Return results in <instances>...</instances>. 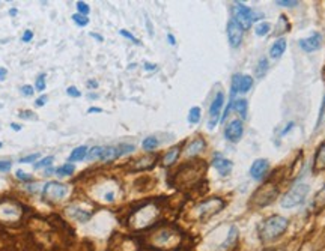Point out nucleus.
Instances as JSON below:
<instances>
[{
  "mask_svg": "<svg viewBox=\"0 0 325 251\" xmlns=\"http://www.w3.org/2000/svg\"><path fill=\"white\" fill-rule=\"evenodd\" d=\"M223 104H224V93L223 92H218L209 107V116L212 118L211 124H209V128H214L215 122L218 121V116H220V112L223 109Z\"/></svg>",
  "mask_w": 325,
  "mask_h": 251,
  "instance_id": "obj_12",
  "label": "nucleus"
},
{
  "mask_svg": "<svg viewBox=\"0 0 325 251\" xmlns=\"http://www.w3.org/2000/svg\"><path fill=\"white\" fill-rule=\"evenodd\" d=\"M70 191V187L65 185V184H60V182H48L45 187H44V191H42V196L45 200L48 202H60L67 197Z\"/></svg>",
  "mask_w": 325,
  "mask_h": 251,
  "instance_id": "obj_7",
  "label": "nucleus"
},
{
  "mask_svg": "<svg viewBox=\"0 0 325 251\" xmlns=\"http://www.w3.org/2000/svg\"><path fill=\"white\" fill-rule=\"evenodd\" d=\"M157 66L155 65H151V63H145V69H148V71H154Z\"/></svg>",
  "mask_w": 325,
  "mask_h": 251,
  "instance_id": "obj_50",
  "label": "nucleus"
},
{
  "mask_svg": "<svg viewBox=\"0 0 325 251\" xmlns=\"http://www.w3.org/2000/svg\"><path fill=\"white\" fill-rule=\"evenodd\" d=\"M270 30H271L270 23H261V24H257L254 27V32H256L257 37H265L267 33H270Z\"/></svg>",
  "mask_w": 325,
  "mask_h": 251,
  "instance_id": "obj_31",
  "label": "nucleus"
},
{
  "mask_svg": "<svg viewBox=\"0 0 325 251\" xmlns=\"http://www.w3.org/2000/svg\"><path fill=\"white\" fill-rule=\"evenodd\" d=\"M70 215L77 220V221H81V223H86L89 218H90V212H86V210H81L80 208H73V209L68 210Z\"/></svg>",
  "mask_w": 325,
  "mask_h": 251,
  "instance_id": "obj_27",
  "label": "nucleus"
},
{
  "mask_svg": "<svg viewBox=\"0 0 325 251\" xmlns=\"http://www.w3.org/2000/svg\"><path fill=\"white\" fill-rule=\"evenodd\" d=\"M289 226V221L284 218V217H280V215H273L270 218H267L261 227H259V238L262 242H271V241H276L277 238H280L286 232Z\"/></svg>",
  "mask_w": 325,
  "mask_h": 251,
  "instance_id": "obj_1",
  "label": "nucleus"
},
{
  "mask_svg": "<svg viewBox=\"0 0 325 251\" xmlns=\"http://www.w3.org/2000/svg\"><path fill=\"white\" fill-rule=\"evenodd\" d=\"M201 121V107H191L188 112V122L190 124H199Z\"/></svg>",
  "mask_w": 325,
  "mask_h": 251,
  "instance_id": "obj_30",
  "label": "nucleus"
},
{
  "mask_svg": "<svg viewBox=\"0 0 325 251\" xmlns=\"http://www.w3.org/2000/svg\"><path fill=\"white\" fill-rule=\"evenodd\" d=\"M90 37H92V38H96V41H100V42L104 41V38H103L101 35H98V33H93V32H92V33H90Z\"/></svg>",
  "mask_w": 325,
  "mask_h": 251,
  "instance_id": "obj_49",
  "label": "nucleus"
},
{
  "mask_svg": "<svg viewBox=\"0 0 325 251\" xmlns=\"http://www.w3.org/2000/svg\"><path fill=\"white\" fill-rule=\"evenodd\" d=\"M237 238H238V229H237L235 226H232L231 230H229V233H228L226 241H224V242L221 244V247H220V251L226 250V248H229L231 245H234V242L237 241Z\"/></svg>",
  "mask_w": 325,
  "mask_h": 251,
  "instance_id": "obj_23",
  "label": "nucleus"
},
{
  "mask_svg": "<svg viewBox=\"0 0 325 251\" xmlns=\"http://www.w3.org/2000/svg\"><path fill=\"white\" fill-rule=\"evenodd\" d=\"M322 209H325V184L322 185V188L316 193V196L313 199V210L321 212Z\"/></svg>",
  "mask_w": 325,
  "mask_h": 251,
  "instance_id": "obj_22",
  "label": "nucleus"
},
{
  "mask_svg": "<svg viewBox=\"0 0 325 251\" xmlns=\"http://www.w3.org/2000/svg\"><path fill=\"white\" fill-rule=\"evenodd\" d=\"M234 21L243 29V30H247V29H250L251 27V23L256 20V17L253 15V11L248 8V6H245L243 3H240V2H237V5L234 6Z\"/></svg>",
  "mask_w": 325,
  "mask_h": 251,
  "instance_id": "obj_6",
  "label": "nucleus"
},
{
  "mask_svg": "<svg viewBox=\"0 0 325 251\" xmlns=\"http://www.w3.org/2000/svg\"><path fill=\"white\" fill-rule=\"evenodd\" d=\"M11 167H12V163H11V161H0V171H2V173L9 171Z\"/></svg>",
  "mask_w": 325,
  "mask_h": 251,
  "instance_id": "obj_44",
  "label": "nucleus"
},
{
  "mask_svg": "<svg viewBox=\"0 0 325 251\" xmlns=\"http://www.w3.org/2000/svg\"><path fill=\"white\" fill-rule=\"evenodd\" d=\"M45 102H47V96H44V95H42V96H40V98H38V101H37L35 104H37L38 107H42Z\"/></svg>",
  "mask_w": 325,
  "mask_h": 251,
  "instance_id": "obj_46",
  "label": "nucleus"
},
{
  "mask_svg": "<svg viewBox=\"0 0 325 251\" xmlns=\"http://www.w3.org/2000/svg\"><path fill=\"white\" fill-rule=\"evenodd\" d=\"M142 146H143L145 151H154V149L158 146V138L154 137V135H149V137H146V138L143 140Z\"/></svg>",
  "mask_w": 325,
  "mask_h": 251,
  "instance_id": "obj_29",
  "label": "nucleus"
},
{
  "mask_svg": "<svg viewBox=\"0 0 325 251\" xmlns=\"http://www.w3.org/2000/svg\"><path fill=\"white\" fill-rule=\"evenodd\" d=\"M11 128H12L14 131H21V126L15 125V124H11Z\"/></svg>",
  "mask_w": 325,
  "mask_h": 251,
  "instance_id": "obj_55",
  "label": "nucleus"
},
{
  "mask_svg": "<svg viewBox=\"0 0 325 251\" xmlns=\"http://www.w3.org/2000/svg\"><path fill=\"white\" fill-rule=\"evenodd\" d=\"M167 40H169V42H170L172 45H175V44H176V41H175V37H173L172 33H169V35H167Z\"/></svg>",
  "mask_w": 325,
  "mask_h": 251,
  "instance_id": "obj_51",
  "label": "nucleus"
},
{
  "mask_svg": "<svg viewBox=\"0 0 325 251\" xmlns=\"http://www.w3.org/2000/svg\"><path fill=\"white\" fill-rule=\"evenodd\" d=\"M310 191V187L304 182L294 185L282 199V208L284 209H290V208H297L301 203H304V200L307 199Z\"/></svg>",
  "mask_w": 325,
  "mask_h": 251,
  "instance_id": "obj_4",
  "label": "nucleus"
},
{
  "mask_svg": "<svg viewBox=\"0 0 325 251\" xmlns=\"http://www.w3.org/2000/svg\"><path fill=\"white\" fill-rule=\"evenodd\" d=\"M35 87H37V90H40V92H42V90L45 89V74H40V76L37 77Z\"/></svg>",
  "mask_w": 325,
  "mask_h": 251,
  "instance_id": "obj_37",
  "label": "nucleus"
},
{
  "mask_svg": "<svg viewBox=\"0 0 325 251\" xmlns=\"http://www.w3.org/2000/svg\"><path fill=\"white\" fill-rule=\"evenodd\" d=\"M6 76H8V71H6V68L0 66V80H5V79H6Z\"/></svg>",
  "mask_w": 325,
  "mask_h": 251,
  "instance_id": "obj_47",
  "label": "nucleus"
},
{
  "mask_svg": "<svg viewBox=\"0 0 325 251\" xmlns=\"http://www.w3.org/2000/svg\"><path fill=\"white\" fill-rule=\"evenodd\" d=\"M224 200L223 199H220V197H211V199H208V200H205L202 202L199 206H198V217H199V220L201 221H208L211 217H214V215H217L220 210L224 208Z\"/></svg>",
  "mask_w": 325,
  "mask_h": 251,
  "instance_id": "obj_5",
  "label": "nucleus"
},
{
  "mask_svg": "<svg viewBox=\"0 0 325 251\" xmlns=\"http://www.w3.org/2000/svg\"><path fill=\"white\" fill-rule=\"evenodd\" d=\"M53 171H54L53 168H45V170H44V174H45V176H50V174H53Z\"/></svg>",
  "mask_w": 325,
  "mask_h": 251,
  "instance_id": "obj_53",
  "label": "nucleus"
},
{
  "mask_svg": "<svg viewBox=\"0 0 325 251\" xmlns=\"http://www.w3.org/2000/svg\"><path fill=\"white\" fill-rule=\"evenodd\" d=\"M87 84L90 86V89H95V87H98V83H96L95 80H89V82H87Z\"/></svg>",
  "mask_w": 325,
  "mask_h": 251,
  "instance_id": "obj_52",
  "label": "nucleus"
},
{
  "mask_svg": "<svg viewBox=\"0 0 325 251\" xmlns=\"http://www.w3.org/2000/svg\"><path fill=\"white\" fill-rule=\"evenodd\" d=\"M268 66H270V65H268V59H267V57H261L259 62H257V65H256V68H254L256 77H257V79H262V77L267 74Z\"/></svg>",
  "mask_w": 325,
  "mask_h": 251,
  "instance_id": "obj_25",
  "label": "nucleus"
},
{
  "mask_svg": "<svg viewBox=\"0 0 325 251\" xmlns=\"http://www.w3.org/2000/svg\"><path fill=\"white\" fill-rule=\"evenodd\" d=\"M134 151V145H119V146H107L103 148L101 152V161H113L125 154H129Z\"/></svg>",
  "mask_w": 325,
  "mask_h": 251,
  "instance_id": "obj_8",
  "label": "nucleus"
},
{
  "mask_svg": "<svg viewBox=\"0 0 325 251\" xmlns=\"http://www.w3.org/2000/svg\"><path fill=\"white\" fill-rule=\"evenodd\" d=\"M279 6H286V8H295V6H298V3L300 2H297V0H277L276 2Z\"/></svg>",
  "mask_w": 325,
  "mask_h": 251,
  "instance_id": "obj_38",
  "label": "nucleus"
},
{
  "mask_svg": "<svg viewBox=\"0 0 325 251\" xmlns=\"http://www.w3.org/2000/svg\"><path fill=\"white\" fill-rule=\"evenodd\" d=\"M0 148H2V141H0Z\"/></svg>",
  "mask_w": 325,
  "mask_h": 251,
  "instance_id": "obj_57",
  "label": "nucleus"
},
{
  "mask_svg": "<svg viewBox=\"0 0 325 251\" xmlns=\"http://www.w3.org/2000/svg\"><path fill=\"white\" fill-rule=\"evenodd\" d=\"M67 93H68L70 96H73V98H80L81 96V92L77 87H74V86L68 87V89H67Z\"/></svg>",
  "mask_w": 325,
  "mask_h": 251,
  "instance_id": "obj_41",
  "label": "nucleus"
},
{
  "mask_svg": "<svg viewBox=\"0 0 325 251\" xmlns=\"http://www.w3.org/2000/svg\"><path fill=\"white\" fill-rule=\"evenodd\" d=\"M15 176H17L18 179H21V181H32V174H27V173H24L23 170H18V171L15 173Z\"/></svg>",
  "mask_w": 325,
  "mask_h": 251,
  "instance_id": "obj_42",
  "label": "nucleus"
},
{
  "mask_svg": "<svg viewBox=\"0 0 325 251\" xmlns=\"http://www.w3.org/2000/svg\"><path fill=\"white\" fill-rule=\"evenodd\" d=\"M53 160H54V158H53L51 155H50V157H45V158H42L41 161H37V163H35V166H34V168H35V170H40V168L42 167H48V166L53 163Z\"/></svg>",
  "mask_w": 325,
  "mask_h": 251,
  "instance_id": "obj_34",
  "label": "nucleus"
},
{
  "mask_svg": "<svg viewBox=\"0 0 325 251\" xmlns=\"http://www.w3.org/2000/svg\"><path fill=\"white\" fill-rule=\"evenodd\" d=\"M155 160L152 157H145V158H139L136 163L131 164L133 170H148V168L154 167Z\"/></svg>",
  "mask_w": 325,
  "mask_h": 251,
  "instance_id": "obj_20",
  "label": "nucleus"
},
{
  "mask_svg": "<svg viewBox=\"0 0 325 251\" xmlns=\"http://www.w3.org/2000/svg\"><path fill=\"white\" fill-rule=\"evenodd\" d=\"M243 29H241L234 20H231V21L228 23V38H229L231 47H234V48L240 47V44L243 42Z\"/></svg>",
  "mask_w": 325,
  "mask_h": 251,
  "instance_id": "obj_11",
  "label": "nucleus"
},
{
  "mask_svg": "<svg viewBox=\"0 0 325 251\" xmlns=\"http://www.w3.org/2000/svg\"><path fill=\"white\" fill-rule=\"evenodd\" d=\"M21 93H23L24 96H32V95L35 93V89H34V86H30V84H24V86L21 87Z\"/></svg>",
  "mask_w": 325,
  "mask_h": 251,
  "instance_id": "obj_39",
  "label": "nucleus"
},
{
  "mask_svg": "<svg viewBox=\"0 0 325 251\" xmlns=\"http://www.w3.org/2000/svg\"><path fill=\"white\" fill-rule=\"evenodd\" d=\"M292 126H294V122H290V124H289V125L286 126V128H284L283 129V132H282V134H286V132H287V131H289V129H292Z\"/></svg>",
  "mask_w": 325,
  "mask_h": 251,
  "instance_id": "obj_54",
  "label": "nucleus"
},
{
  "mask_svg": "<svg viewBox=\"0 0 325 251\" xmlns=\"http://www.w3.org/2000/svg\"><path fill=\"white\" fill-rule=\"evenodd\" d=\"M175 236L173 230H161L157 236H155V244L157 245H166L172 241V238Z\"/></svg>",
  "mask_w": 325,
  "mask_h": 251,
  "instance_id": "obj_24",
  "label": "nucleus"
},
{
  "mask_svg": "<svg viewBox=\"0 0 325 251\" xmlns=\"http://www.w3.org/2000/svg\"><path fill=\"white\" fill-rule=\"evenodd\" d=\"M243 132L244 126L243 122H241L240 119H235V121L229 122V124L226 125V128H224V137H226V140H229V141H232V143L240 141L241 137H243Z\"/></svg>",
  "mask_w": 325,
  "mask_h": 251,
  "instance_id": "obj_10",
  "label": "nucleus"
},
{
  "mask_svg": "<svg viewBox=\"0 0 325 251\" xmlns=\"http://www.w3.org/2000/svg\"><path fill=\"white\" fill-rule=\"evenodd\" d=\"M206 170V164L203 161H191L184 164L182 167H179V170L175 173L173 182L178 184L181 188L182 187H188L196 184L198 181H201Z\"/></svg>",
  "mask_w": 325,
  "mask_h": 251,
  "instance_id": "obj_2",
  "label": "nucleus"
},
{
  "mask_svg": "<svg viewBox=\"0 0 325 251\" xmlns=\"http://www.w3.org/2000/svg\"><path fill=\"white\" fill-rule=\"evenodd\" d=\"M101 152H103V146H95V148H92L89 152H87V160H90V161H95V160H100L101 158Z\"/></svg>",
  "mask_w": 325,
  "mask_h": 251,
  "instance_id": "obj_32",
  "label": "nucleus"
},
{
  "mask_svg": "<svg viewBox=\"0 0 325 251\" xmlns=\"http://www.w3.org/2000/svg\"><path fill=\"white\" fill-rule=\"evenodd\" d=\"M284 51H286V41L284 40H277L270 48V56L273 59H279V57L283 56Z\"/></svg>",
  "mask_w": 325,
  "mask_h": 251,
  "instance_id": "obj_19",
  "label": "nucleus"
},
{
  "mask_svg": "<svg viewBox=\"0 0 325 251\" xmlns=\"http://www.w3.org/2000/svg\"><path fill=\"white\" fill-rule=\"evenodd\" d=\"M76 8H77L79 14H80V15H84V17H87V14L90 12L89 5H87V3H84V2H77V3H76Z\"/></svg>",
  "mask_w": 325,
  "mask_h": 251,
  "instance_id": "obj_36",
  "label": "nucleus"
},
{
  "mask_svg": "<svg viewBox=\"0 0 325 251\" xmlns=\"http://www.w3.org/2000/svg\"><path fill=\"white\" fill-rule=\"evenodd\" d=\"M87 146H79L76 148L71 154H70V158H68V163H77V161H81L87 157Z\"/></svg>",
  "mask_w": 325,
  "mask_h": 251,
  "instance_id": "obj_21",
  "label": "nucleus"
},
{
  "mask_svg": "<svg viewBox=\"0 0 325 251\" xmlns=\"http://www.w3.org/2000/svg\"><path fill=\"white\" fill-rule=\"evenodd\" d=\"M268 168H270V163H268L267 160H264V158H259V160H256V161L251 164V167H250V174H251L253 179L261 181V179L268 173Z\"/></svg>",
  "mask_w": 325,
  "mask_h": 251,
  "instance_id": "obj_14",
  "label": "nucleus"
},
{
  "mask_svg": "<svg viewBox=\"0 0 325 251\" xmlns=\"http://www.w3.org/2000/svg\"><path fill=\"white\" fill-rule=\"evenodd\" d=\"M279 191H280V188H279V185L276 182H265V184H262L253 193V196L250 199V206H254V208L261 209V208H265V206L271 205L277 199Z\"/></svg>",
  "mask_w": 325,
  "mask_h": 251,
  "instance_id": "obj_3",
  "label": "nucleus"
},
{
  "mask_svg": "<svg viewBox=\"0 0 325 251\" xmlns=\"http://www.w3.org/2000/svg\"><path fill=\"white\" fill-rule=\"evenodd\" d=\"M32 38H34V32H32V30H24V33H23V37H21L23 42H29Z\"/></svg>",
  "mask_w": 325,
  "mask_h": 251,
  "instance_id": "obj_45",
  "label": "nucleus"
},
{
  "mask_svg": "<svg viewBox=\"0 0 325 251\" xmlns=\"http://www.w3.org/2000/svg\"><path fill=\"white\" fill-rule=\"evenodd\" d=\"M212 166L217 168V171L221 174V176H229L231 171H232V161H229L228 158H224L221 154H214V158H212Z\"/></svg>",
  "mask_w": 325,
  "mask_h": 251,
  "instance_id": "obj_13",
  "label": "nucleus"
},
{
  "mask_svg": "<svg viewBox=\"0 0 325 251\" xmlns=\"http://www.w3.org/2000/svg\"><path fill=\"white\" fill-rule=\"evenodd\" d=\"M101 112H103V109H100V107H90L87 110V113H101Z\"/></svg>",
  "mask_w": 325,
  "mask_h": 251,
  "instance_id": "obj_48",
  "label": "nucleus"
},
{
  "mask_svg": "<svg viewBox=\"0 0 325 251\" xmlns=\"http://www.w3.org/2000/svg\"><path fill=\"white\" fill-rule=\"evenodd\" d=\"M203 148H205V140L201 138V137H198V138H194V140L187 146L185 152H187L188 157H194V155H198L199 152H202Z\"/></svg>",
  "mask_w": 325,
  "mask_h": 251,
  "instance_id": "obj_17",
  "label": "nucleus"
},
{
  "mask_svg": "<svg viewBox=\"0 0 325 251\" xmlns=\"http://www.w3.org/2000/svg\"><path fill=\"white\" fill-rule=\"evenodd\" d=\"M179 154H181V148H179V146L172 148V149H170V151L162 157V166L169 167V166L175 164V163H176V160H178V157H179Z\"/></svg>",
  "mask_w": 325,
  "mask_h": 251,
  "instance_id": "obj_18",
  "label": "nucleus"
},
{
  "mask_svg": "<svg viewBox=\"0 0 325 251\" xmlns=\"http://www.w3.org/2000/svg\"><path fill=\"white\" fill-rule=\"evenodd\" d=\"M234 109H235V112H237L243 119L247 118V109H248V102H247V99H244V98H241V99H237V101L234 102Z\"/></svg>",
  "mask_w": 325,
  "mask_h": 251,
  "instance_id": "obj_28",
  "label": "nucleus"
},
{
  "mask_svg": "<svg viewBox=\"0 0 325 251\" xmlns=\"http://www.w3.org/2000/svg\"><path fill=\"white\" fill-rule=\"evenodd\" d=\"M74 164L73 163H67V164H63V166H60V167H57L54 170V174L57 176V177H67V176H71L73 173H74Z\"/></svg>",
  "mask_w": 325,
  "mask_h": 251,
  "instance_id": "obj_26",
  "label": "nucleus"
},
{
  "mask_svg": "<svg viewBox=\"0 0 325 251\" xmlns=\"http://www.w3.org/2000/svg\"><path fill=\"white\" fill-rule=\"evenodd\" d=\"M119 33H121L122 37H125L126 40H129L131 42H134V44H137V45H140V41L133 35V33H129L128 30H119Z\"/></svg>",
  "mask_w": 325,
  "mask_h": 251,
  "instance_id": "obj_40",
  "label": "nucleus"
},
{
  "mask_svg": "<svg viewBox=\"0 0 325 251\" xmlns=\"http://www.w3.org/2000/svg\"><path fill=\"white\" fill-rule=\"evenodd\" d=\"M325 170V140L321 143V146L316 151L315 160H313V171L321 173Z\"/></svg>",
  "mask_w": 325,
  "mask_h": 251,
  "instance_id": "obj_16",
  "label": "nucleus"
},
{
  "mask_svg": "<svg viewBox=\"0 0 325 251\" xmlns=\"http://www.w3.org/2000/svg\"><path fill=\"white\" fill-rule=\"evenodd\" d=\"M253 86V79L250 76H241L235 74L232 77V84H231V93H247Z\"/></svg>",
  "mask_w": 325,
  "mask_h": 251,
  "instance_id": "obj_9",
  "label": "nucleus"
},
{
  "mask_svg": "<svg viewBox=\"0 0 325 251\" xmlns=\"http://www.w3.org/2000/svg\"><path fill=\"white\" fill-rule=\"evenodd\" d=\"M9 14H11L12 17H15V14H17V9H15V8H12V9L9 11Z\"/></svg>",
  "mask_w": 325,
  "mask_h": 251,
  "instance_id": "obj_56",
  "label": "nucleus"
},
{
  "mask_svg": "<svg viewBox=\"0 0 325 251\" xmlns=\"http://www.w3.org/2000/svg\"><path fill=\"white\" fill-rule=\"evenodd\" d=\"M38 158H41V154L40 152H35V154H32V155H27V157L20 158V160H18V163H21V164H29V163L37 161Z\"/></svg>",
  "mask_w": 325,
  "mask_h": 251,
  "instance_id": "obj_35",
  "label": "nucleus"
},
{
  "mask_svg": "<svg viewBox=\"0 0 325 251\" xmlns=\"http://www.w3.org/2000/svg\"><path fill=\"white\" fill-rule=\"evenodd\" d=\"M322 44V37L321 33H313L312 37L309 38H304L300 41V47L306 51V53H312L315 50H318Z\"/></svg>",
  "mask_w": 325,
  "mask_h": 251,
  "instance_id": "obj_15",
  "label": "nucleus"
},
{
  "mask_svg": "<svg viewBox=\"0 0 325 251\" xmlns=\"http://www.w3.org/2000/svg\"><path fill=\"white\" fill-rule=\"evenodd\" d=\"M73 21H74L79 27H84V26H87V24H89V18H87V17H84V15H80L79 12L73 15Z\"/></svg>",
  "mask_w": 325,
  "mask_h": 251,
  "instance_id": "obj_33",
  "label": "nucleus"
},
{
  "mask_svg": "<svg viewBox=\"0 0 325 251\" xmlns=\"http://www.w3.org/2000/svg\"><path fill=\"white\" fill-rule=\"evenodd\" d=\"M18 118H21V119H37V116H35L32 112H29V110L18 113Z\"/></svg>",
  "mask_w": 325,
  "mask_h": 251,
  "instance_id": "obj_43",
  "label": "nucleus"
}]
</instances>
